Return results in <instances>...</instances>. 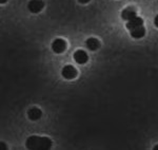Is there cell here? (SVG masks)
Listing matches in <instances>:
<instances>
[{
    "mask_svg": "<svg viewBox=\"0 0 158 150\" xmlns=\"http://www.w3.org/2000/svg\"><path fill=\"white\" fill-rule=\"evenodd\" d=\"M25 145L31 150H48L52 147V141L47 136L32 135L27 138Z\"/></svg>",
    "mask_w": 158,
    "mask_h": 150,
    "instance_id": "6da1fadb",
    "label": "cell"
},
{
    "mask_svg": "<svg viewBox=\"0 0 158 150\" xmlns=\"http://www.w3.org/2000/svg\"><path fill=\"white\" fill-rule=\"evenodd\" d=\"M127 29L131 33V36L135 39L142 38L146 35V29L143 27V19L141 17H134L131 20L127 21Z\"/></svg>",
    "mask_w": 158,
    "mask_h": 150,
    "instance_id": "7a4b0ae2",
    "label": "cell"
},
{
    "mask_svg": "<svg viewBox=\"0 0 158 150\" xmlns=\"http://www.w3.org/2000/svg\"><path fill=\"white\" fill-rule=\"evenodd\" d=\"M61 74L65 79H74V78H76L78 72L76 70V68L73 67L72 65H67L64 66V68L61 71Z\"/></svg>",
    "mask_w": 158,
    "mask_h": 150,
    "instance_id": "3957f363",
    "label": "cell"
},
{
    "mask_svg": "<svg viewBox=\"0 0 158 150\" xmlns=\"http://www.w3.org/2000/svg\"><path fill=\"white\" fill-rule=\"evenodd\" d=\"M44 7V2L42 0H31L27 4V9L31 13L37 14L40 11H42V9Z\"/></svg>",
    "mask_w": 158,
    "mask_h": 150,
    "instance_id": "277c9868",
    "label": "cell"
},
{
    "mask_svg": "<svg viewBox=\"0 0 158 150\" xmlns=\"http://www.w3.org/2000/svg\"><path fill=\"white\" fill-rule=\"evenodd\" d=\"M67 49V42L65 40H63L62 38H56L52 44V50L57 54L64 52V50Z\"/></svg>",
    "mask_w": 158,
    "mask_h": 150,
    "instance_id": "5b68a950",
    "label": "cell"
},
{
    "mask_svg": "<svg viewBox=\"0 0 158 150\" xmlns=\"http://www.w3.org/2000/svg\"><path fill=\"white\" fill-rule=\"evenodd\" d=\"M74 59L79 65H85V63L88 62L89 56L86 54V52H85L83 50H77L74 53Z\"/></svg>",
    "mask_w": 158,
    "mask_h": 150,
    "instance_id": "8992f818",
    "label": "cell"
},
{
    "mask_svg": "<svg viewBox=\"0 0 158 150\" xmlns=\"http://www.w3.org/2000/svg\"><path fill=\"white\" fill-rule=\"evenodd\" d=\"M137 16V12L133 6H128L121 12V18L126 21H129L132 18Z\"/></svg>",
    "mask_w": 158,
    "mask_h": 150,
    "instance_id": "52a82bcc",
    "label": "cell"
},
{
    "mask_svg": "<svg viewBox=\"0 0 158 150\" xmlns=\"http://www.w3.org/2000/svg\"><path fill=\"white\" fill-rule=\"evenodd\" d=\"M41 115H42V111L39 108H36V107H33V108H31L27 111V116H29L31 121H37V119L41 118Z\"/></svg>",
    "mask_w": 158,
    "mask_h": 150,
    "instance_id": "ba28073f",
    "label": "cell"
},
{
    "mask_svg": "<svg viewBox=\"0 0 158 150\" xmlns=\"http://www.w3.org/2000/svg\"><path fill=\"white\" fill-rule=\"evenodd\" d=\"M85 45L90 51H96L100 47V42L97 38H94V37H91L89 39H86L85 41Z\"/></svg>",
    "mask_w": 158,
    "mask_h": 150,
    "instance_id": "9c48e42d",
    "label": "cell"
},
{
    "mask_svg": "<svg viewBox=\"0 0 158 150\" xmlns=\"http://www.w3.org/2000/svg\"><path fill=\"white\" fill-rule=\"evenodd\" d=\"M154 24L158 28V15H156V17L154 18Z\"/></svg>",
    "mask_w": 158,
    "mask_h": 150,
    "instance_id": "30bf717a",
    "label": "cell"
},
{
    "mask_svg": "<svg viewBox=\"0 0 158 150\" xmlns=\"http://www.w3.org/2000/svg\"><path fill=\"white\" fill-rule=\"evenodd\" d=\"M89 1H90V0H78V2H79V3H82V4L88 3Z\"/></svg>",
    "mask_w": 158,
    "mask_h": 150,
    "instance_id": "8fae6325",
    "label": "cell"
},
{
    "mask_svg": "<svg viewBox=\"0 0 158 150\" xmlns=\"http://www.w3.org/2000/svg\"><path fill=\"white\" fill-rule=\"evenodd\" d=\"M7 1V0H0V2H1V4H3V3H6V2Z\"/></svg>",
    "mask_w": 158,
    "mask_h": 150,
    "instance_id": "7c38bea8",
    "label": "cell"
},
{
    "mask_svg": "<svg viewBox=\"0 0 158 150\" xmlns=\"http://www.w3.org/2000/svg\"><path fill=\"white\" fill-rule=\"evenodd\" d=\"M1 147H2V149L6 148V146H4V143H1Z\"/></svg>",
    "mask_w": 158,
    "mask_h": 150,
    "instance_id": "4fadbf2b",
    "label": "cell"
},
{
    "mask_svg": "<svg viewBox=\"0 0 158 150\" xmlns=\"http://www.w3.org/2000/svg\"><path fill=\"white\" fill-rule=\"evenodd\" d=\"M154 150H158V145H157V146H155V147H154Z\"/></svg>",
    "mask_w": 158,
    "mask_h": 150,
    "instance_id": "5bb4252c",
    "label": "cell"
}]
</instances>
